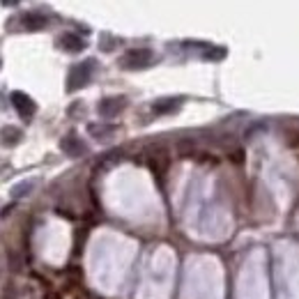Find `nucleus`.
<instances>
[{
	"label": "nucleus",
	"instance_id": "nucleus-1",
	"mask_svg": "<svg viewBox=\"0 0 299 299\" xmlns=\"http://www.w3.org/2000/svg\"><path fill=\"white\" fill-rule=\"evenodd\" d=\"M152 58L154 56H152L150 49H131V51H127L122 56L120 65H122L124 69H143L152 62Z\"/></svg>",
	"mask_w": 299,
	"mask_h": 299
},
{
	"label": "nucleus",
	"instance_id": "nucleus-2",
	"mask_svg": "<svg viewBox=\"0 0 299 299\" xmlns=\"http://www.w3.org/2000/svg\"><path fill=\"white\" fill-rule=\"evenodd\" d=\"M92 65H95V60H85L83 65H74L72 72H69V83H67V90L74 92L79 90L81 85H85V81L90 79V72H92Z\"/></svg>",
	"mask_w": 299,
	"mask_h": 299
},
{
	"label": "nucleus",
	"instance_id": "nucleus-3",
	"mask_svg": "<svg viewBox=\"0 0 299 299\" xmlns=\"http://www.w3.org/2000/svg\"><path fill=\"white\" fill-rule=\"evenodd\" d=\"M12 106L17 108V113L21 115V118H33L35 113H37V106H35V102L30 99L26 92H12Z\"/></svg>",
	"mask_w": 299,
	"mask_h": 299
},
{
	"label": "nucleus",
	"instance_id": "nucleus-4",
	"mask_svg": "<svg viewBox=\"0 0 299 299\" xmlns=\"http://www.w3.org/2000/svg\"><path fill=\"white\" fill-rule=\"evenodd\" d=\"M122 108H124V99H122V97H108V99H104V102L99 104L97 111H99L102 118H115Z\"/></svg>",
	"mask_w": 299,
	"mask_h": 299
},
{
	"label": "nucleus",
	"instance_id": "nucleus-5",
	"mask_svg": "<svg viewBox=\"0 0 299 299\" xmlns=\"http://www.w3.org/2000/svg\"><path fill=\"white\" fill-rule=\"evenodd\" d=\"M58 44H60L62 49H65V51H69V53H79V51H83V49H85V42L81 40L79 35H74V33H65V35H60Z\"/></svg>",
	"mask_w": 299,
	"mask_h": 299
},
{
	"label": "nucleus",
	"instance_id": "nucleus-6",
	"mask_svg": "<svg viewBox=\"0 0 299 299\" xmlns=\"http://www.w3.org/2000/svg\"><path fill=\"white\" fill-rule=\"evenodd\" d=\"M60 147H62V152H67L69 157H81V154L85 152V145L74 134L65 136V138L60 141Z\"/></svg>",
	"mask_w": 299,
	"mask_h": 299
},
{
	"label": "nucleus",
	"instance_id": "nucleus-7",
	"mask_svg": "<svg viewBox=\"0 0 299 299\" xmlns=\"http://www.w3.org/2000/svg\"><path fill=\"white\" fill-rule=\"evenodd\" d=\"M177 106H180V99H173V97H168V99H159V102H154L152 111H154L157 115H164V113L175 111Z\"/></svg>",
	"mask_w": 299,
	"mask_h": 299
},
{
	"label": "nucleus",
	"instance_id": "nucleus-8",
	"mask_svg": "<svg viewBox=\"0 0 299 299\" xmlns=\"http://www.w3.org/2000/svg\"><path fill=\"white\" fill-rule=\"evenodd\" d=\"M0 136H3V143L5 145H17L19 141H21V129H17V127H5V129L0 131Z\"/></svg>",
	"mask_w": 299,
	"mask_h": 299
},
{
	"label": "nucleus",
	"instance_id": "nucleus-9",
	"mask_svg": "<svg viewBox=\"0 0 299 299\" xmlns=\"http://www.w3.org/2000/svg\"><path fill=\"white\" fill-rule=\"evenodd\" d=\"M23 23H26L30 30H40V28H44V26H46V17L30 12V14H26V17H23Z\"/></svg>",
	"mask_w": 299,
	"mask_h": 299
},
{
	"label": "nucleus",
	"instance_id": "nucleus-10",
	"mask_svg": "<svg viewBox=\"0 0 299 299\" xmlns=\"http://www.w3.org/2000/svg\"><path fill=\"white\" fill-rule=\"evenodd\" d=\"M88 131H90L95 138H106V136L115 134V127H113V124H90Z\"/></svg>",
	"mask_w": 299,
	"mask_h": 299
},
{
	"label": "nucleus",
	"instance_id": "nucleus-11",
	"mask_svg": "<svg viewBox=\"0 0 299 299\" xmlns=\"http://www.w3.org/2000/svg\"><path fill=\"white\" fill-rule=\"evenodd\" d=\"M30 191H33V182H21V184H17L14 189H12V196L23 198V196H28Z\"/></svg>",
	"mask_w": 299,
	"mask_h": 299
},
{
	"label": "nucleus",
	"instance_id": "nucleus-12",
	"mask_svg": "<svg viewBox=\"0 0 299 299\" xmlns=\"http://www.w3.org/2000/svg\"><path fill=\"white\" fill-rule=\"evenodd\" d=\"M177 150H180V154H189V152H193V143L191 141H180L177 143Z\"/></svg>",
	"mask_w": 299,
	"mask_h": 299
},
{
	"label": "nucleus",
	"instance_id": "nucleus-13",
	"mask_svg": "<svg viewBox=\"0 0 299 299\" xmlns=\"http://www.w3.org/2000/svg\"><path fill=\"white\" fill-rule=\"evenodd\" d=\"M7 258H10L12 271H19V269H21V262H19V258H17V253H14V251H7Z\"/></svg>",
	"mask_w": 299,
	"mask_h": 299
},
{
	"label": "nucleus",
	"instance_id": "nucleus-14",
	"mask_svg": "<svg viewBox=\"0 0 299 299\" xmlns=\"http://www.w3.org/2000/svg\"><path fill=\"white\" fill-rule=\"evenodd\" d=\"M226 56V51L223 49H216V51H205V58H212V60H219V58Z\"/></svg>",
	"mask_w": 299,
	"mask_h": 299
},
{
	"label": "nucleus",
	"instance_id": "nucleus-15",
	"mask_svg": "<svg viewBox=\"0 0 299 299\" xmlns=\"http://www.w3.org/2000/svg\"><path fill=\"white\" fill-rule=\"evenodd\" d=\"M3 299H17V294H14V285H5V292H3Z\"/></svg>",
	"mask_w": 299,
	"mask_h": 299
},
{
	"label": "nucleus",
	"instance_id": "nucleus-16",
	"mask_svg": "<svg viewBox=\"0 0 299 299\" xmlns=\"http://www.w3.org/2000/svg\"><path fill=\"white\" fill-rule=\"evenodd\" d=\"M74 299H90V294L81 288V290H76V292H74Z\"/></svg>",
	"mask_w": 299,
	"mask_h": 299
},
{
	"label": "nucleus",
	"instance_id": "nucleus-17",
	"mask_svg": "<svg viewBox=\"0 0 299 299\" xmlns=\"http://www.w3.org/2000/svg\"><path fill=\"white\" fill-rule=\"evenodd\" d=\"M42 299H60V294L53 292V290H49V292H44V297H42Z\"/></svg>",
	"mask_w": 299,
	"mask_h": 299
},
{
	"label": "nucleus",
	"instance_id": "nucleus-18",
	"mask_svg": "<svg viewBox=\"0 0 299 299\" xmlns=\"http://www.w3.org/2000/svg\"><path fill=\"white\" fill-rule=\"evenodd\" d=\"M17 3H21V0H3V5H7V7H10V5H17Z\"/></svg>",
	"mask_w": 299,
	"mask_h": 299
}]
</instances>
